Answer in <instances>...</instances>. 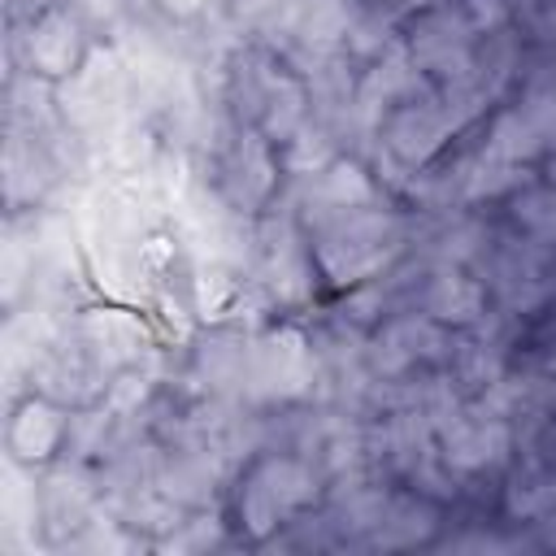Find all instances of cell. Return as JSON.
<instances>
[{"label": "cell", "instance_id": "obj_1", "mask_svg": "<svg viewBox=\"0 0 556 556\" xmlns=\"http://www.w3.org/2000/svg\"><path fill=\"white\" fill-rule=\"evenodd\" d=\"M313 261L321 278L334 287H361L400 265V256L413 248V222L395 208H343V213H321L304 222Z\"/></svg>", "mask_w": 556, "mask_h": 556}, {"label": "cell", "instance_id": "obj_2", "mask_svg": "<svg viewBox=\"0 0 556 556\" xmlns=\"http://www.w3.org/2000/svg\"><path fill=\"white\" fill-rule=\"evenodd\" d=\"M317 343L295 326H269L248 334L239 400L248 408H291L317 395Z\"/></svg>", "mask_w": 556, "mask_h": 556}, {"label": "cell", "instance_id": "obj_3", "mask_svg": "<svg viewBox=\"0 0 556 556\" xmlns=\"http://www.w3.org/2000/svg\"><path fill=\"white\" fill-rule=\"evenodd\" d=\"M326 478L321 469L300 452H265L252 460V469L239 482V521L252 539L274 534L278 526H291L308 504H317Z\"/></svg>", "mask_w": 556, "mask_h": 556}, {"label": "cell", "instance_id": "obj_4", "mask_svg": "<svg viewBox=\"0 0 556 556\" xmlns=\"http://www.w3.org/2000/svg\"><path fill=\"white\" fill-rule=\"evenodd\" d=\"M473 274L486 282L491 304L517 321L556 308V248H543L521 230L495 235Z\"/></svg>", "mask_w": 556, "mask_h": 556}, {"label": "cell", "instance_id": "obj_5", "mask_svg": "<svg viewBox=\"0 0 556 556\" xmlns=\"http://www.w3.org/2000/svg\"><path fill=\"white\" fill-rule=\"evenodd\" d=\"M56 109L74 126V135L96 139L113 130L117 122L135 117V83L117 48H96L83 56V65L61 78L56 87Z\"/></svg>", "mask_w": 556, "mask_h": 556}, {"label": "cell", "instance_id": "obj_6", "mask_svg": "<svg viewBox=\"0 0 556 556\" xmlns=\"http://www.w3.org/2000/svg\"><path fill=\"white\" fill-rule=\"evenodd\" d=\"M213 156V187L243 213H256L269 204V195L278 191V148L256 130V126H243V122H230L226 135L217 139V148L208 152Z\"/></svg>", "mask_w": 556, "mask_h": 556}, {"label": "cell", "instance_id": "obj_7", "mask_svg": "<svg viewBox=\"0 0 556 556\" xmlns=\"http://www.w3.org/2000/svg\"><path fill=\"white\" fill-rule=\"evenodd\" d=\"M313 248L295 213H269L256 222V252H252V274L269 291L274 304L295 308L313 300Z\"/></svg>", "mask_w": 556, "mask_h": 556}, {"label": "cell", "instance_id": "obj_8", "mask_svg": "<svg viewBox=\"0 0 556 556\" xmlns=\"http://www.w3.org/2000/svg\"><path fill=\"white\" fill-rule=\"evenodd\" d=\"M456 135H460V126H456L452 109L443 104L439 87L430 83L421 96L395 104V109L382 117V126H378V148H382L395 165H404L408 174H417V169L430 165V161L447 148V139H456Z\"/></svg>", "mask_w": 556, "mask_h": 556}, {"label": "cell", "instance_id": "obj_9", "mask_svg": "<svg viewBox=\"0 0 556 556\" xmlns=\"http://www.w3.org/2000/svg\"><path fill=\"white\" fill-rule=\"evenodd\" d=\"M513 426L486 408L478 395L465 400L443 426H439V452L447 460V469L456 478H478V473H495L500 465H508L513 456Z\"/></svg>", "mask_w": 556, "mask_h": 556}, {"label": "cell", "instance_id": "obj_10", "mask_svg": "<svg viewBox=\"0 0 556 556\" xmlns=\"http://www.w3.org/2000/svg\"><path fill=\"white\" fill-rule=\"evenodd\" d=\"M404 48L426 70V78L443 83V78L465 74L478 61V30L460 13V4H430L413 17Z\"/></svg>", "mask_w": 556, "mask_h": 556}, {"label": "cell", "instance_id": "obj_11", "mask_svg": "<svg viewBox=\"0 0 556 556\" xmlns=\"http://www.w3.org/2000/svg\"><path fill=\"white\" fill-rule=\"evenodd\" d=\"M408 291H413V308L443 321L447 330H465V326H473L491 313V291L473 269L426 265L421 278L408 282Z\"/></svg>", "mask_w": 556, "mask_h": 556}, {"label": "cell", "instance_id": "obj_12", "mask_svg": "<svg viewBox=\"0 0 556 556\" xmlns=\"http://www.w3.org/2000/svg\"><path fill=\"white\" fill-rule=\"evenodd\" d=\"M26 70L39 78H70L83 65V22L70 9H43L30 30L17 39Z\"/></svg>", "mask_w": 556, "mask_h": 556}, {"label": "cell", "instance_id": "obj_13", "mask_svg": "<svg viewBox=\"0 0 556 556\" xmlns=\"http://www.w3.org/2000/svg\"><path fill=\"white\" fill-rule=\"evenodd\" d=\"M378 200V182L369 178V169L361 161L334 156L321 174L304 178V195H300V226L321 217V213H343V208H365Z\"/></svg>", "mask_w": 556, "mask_h": 556}, {"label": "cell", "instance_id": "obj_14", "mask_svg": "<svg viewBox=\"0 0 556 556\" xmlns=\"http://www.w3.org/2000/svg\"><path fill=\"white\" fill-rule=\"evenodd\" d=\"M74 330L87 339V348L117 374V369H130L139 365V356L152 348L143 321L126 308H96V313H83L74 321Z\"/></svg>", "mask_w": 556, "mask_h": 556}, {"label": "cell", "instance_id": "obj_15", "mask_svg": "<svg viewBox=\"0 0 556 556\" xmlns=\"http://www.w3.org/2000/svg\"><path fill=\"white\" fill-rule=\"evenodd\" d=\"M65 434H70L65 404H56L48 395H35L9 421V452L22 465H39V460H48L65 443Z\"/></svg>", "mask_w": 556, "mask_h": 556}, {"label": "cell", "instance_id": "obj_16", "mask_svg": "<svg viewBox=\"0 0 556 556\" xmlns=\"http://www.w3.org/2000/svg\"><path fill=\"white\" fill-rule=\"evenodd\" d=\"M439 526V500L421 495V491H391L378 530L369 534L365 547L374 552H395V547H417L434 534Z\"/></svg>", "mask_w": 556, "mask_h": 556}, {"label": "cell", "instance_id": "obj_17", "mask_svg": "<svg viewBox=\"0 0 556 556\" xmlns=\"http://www.w3.org/2000/svg\"><path fill=\"white\" fill-rule=\"evenodd\" d=\"M334 156H339V152H334V130L321 126L317 117H308L287 143H278V161H282V169L295 174V178H313V174H321Z\"/></svg>", "mask_w": 556, "mask_h": 556}, {"label": "cell", "instance_id": "obj_18", "mask_svg": "<svg viewBox=\"0 0 556 556\" xmlns=\"http://www.w3.org/2000/svg\"><path fill=\"white\" fill-rule=\"evenodd\" d=\"M508 217L513 230L530 235L543 248H556V182H539V187H521L517 195H508Z\"/></svg>", "mask_w": 556, "mask_h": 556}, {"label": "cell", "instance_id": "obj_19", "mask_svg": "<svg viewBox=\"0 0 556 556\" xmlns=\"http://www.w3.org/2000/svg\"><path fill=\"white\" fill-rule=\"evenodd\" d=\"M395 43H400V39H395V17H391V13L374 9V4H369V9H356L352 26H348V39H343V48H348L352 61H378V56H387Z\"/></svg>", "mask_w": 556, "mask_h": 556}, {"label": "cell", "instance_id": "obj_20", "mask_svg": "<svg viewBox=\"0 0 556 556\" xmlns=\"http://www.w3.org/2000/svg\"><path fill=\"white\" fill-rule=\"evenodd\" d=\"M217 539H222V521H217V517H182V521L169 530L165 547H169V552H204V547H213Z\"/></svg>", "mask_w": 556, "mask_h": 556}, {"label": "cell", "instance_id": "obj_21", "mask_svg": "<svg viewBox=\"0 0 556 556\" xmlns=\"http://www.w3.org/2000/svg\"><path fill=\"white\" fill-rule=\"evenodd\" d=\"M460 13L478 35H495L508 26V0H460Z\"/></svg>", "mask_w": 556, "mask_h": 556}, {"label": "cell", "instance_id": "obj_22", "mask_svg": "<svg viewBox=\"0 0 556 556\" xmlns=\"http://www.w3.org/2000/svg\"><path fill=\"white\" fill-rule=\"evenodd\" d=\"M530 369L556 378V308L543 313V326L534 330V343H530Z\"/></svg>", "mask_w": 556, "mask_h": 556}, {"label": "cell", "instance_id": "obj_23", "mask_svg": "<svg viewBox=\"0 0 556 556\" xmlns=\"http://www.w3.org/2000/svg\"><path fill=\"white\" fill-rule=\"evenodd\" d=\"M117 0H70V13L78 17V22H91V26H104V22H113L117 17Z\"/></svg>", "mask_w": 556, "mask_h": 556}, {"label": "cell", "instance_id": "obj_24", "mask_svg": "<svg viewBox=\"0 0 556 556\" xmlns=\"http://www.w3.org/2000/svg\"><path fill=\"white\" fill-rule=\"evenodd\" d=\"M282 0H226L230 22H265Z\"/></svg>", "mask_w": 556, "mask_h": 556}, {"label": "cell", "instance_id": "obj_25", "mask_svg": "<svg viewBox=\"0 0 556 556\" xmlns=\"http://www.w3.org/2000/svg\"><path fill=\"white\" fill-rule=\"evenodd\" d=\"M208 4H213V0H156V9H161L165 17H174V22H195Z\"/></svg>", "mask_w": 556, "mask_h": 556}, {"label": "cell", "instance_id": "obj_26", "mask_svg": "<svg viewBox=\"0 0 556 556\" xmlns=\"http://www.w3.org/2000/svg\"><path fill=\"white\" fill-rule=\"evenodd\" d=\"M369 4L382 9V13H391V17H404V13H421V9H430L439 0H369Z\"/></svg>", "mask_w": 556, "mask_h": 556}, {"label": "cell", "instance_id": "obj_27", "mask_svg": "<svg viewBox=\"0 0 556 556\" xmlns=\"http://www.w3.org/2000/svg\"><path fill=\"white\" fill-rule=\"evenodd\" d=\"M547 169H552V182H556V148L547 152Z\"/></svg>", "mask_w": 556, "mask_h": 556}]
</instances>
